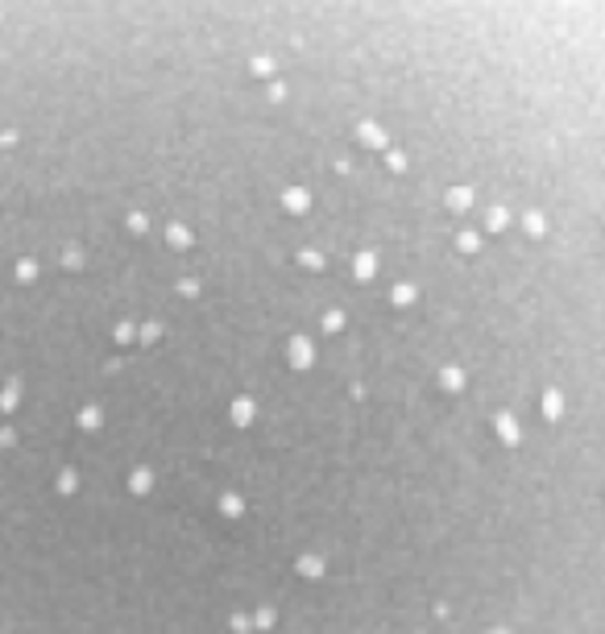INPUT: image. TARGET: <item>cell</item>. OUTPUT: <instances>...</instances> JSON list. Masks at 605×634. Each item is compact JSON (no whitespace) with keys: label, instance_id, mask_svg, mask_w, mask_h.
<instances>
[{"label":"cell","instance_id":"6da1fadb","mask_svg":"<svg viewBox=\"0 0 605 634\" xmlns=\"http://www.w3.org/2000/svg\"><path fill=\"white\" fill-rule=\"evenodd\" d=\"M0 634H605V0H0Z\"/></svg>","mask_w":605,"mask_h":634}]
</instances>
